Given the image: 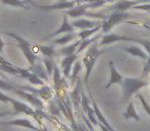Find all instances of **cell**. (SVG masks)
<instances>
[{"mask_svg":"<svg viewBox=\"0 0 150 131\" xmlns=\"http://www.w3.org/2000/svg\"><path fill=\"white\" fill-rule=\"evenodd\" d=\"M5 35L9 36V37L13 38L16 42H18V46H20L21 50L23 51L24 56H26L27 61L30 64L31 67H34L36 65V61H37V56L34 53V49H33V44L30 43L29 41H27L26 39H24L23 37H21L18 34H14L11 32H7L5 33Z\"/></svg>","mask_w":150,"mask_h":131,"instance_id":"cell-1","label":"cell"},{"mask_svg":"<svg viewBox=\"0 0 150 131\" xmlns=\"http://www.w3.org/2000/svg\"><path fill=\"white\" fill-rule=\"evenodd\" d=\"M9 103H12L14 108V114H18V113H24L26 115L32 116L38 123H41V116L38 114L37 109H33L31 108L29 105L27 103H23L21 100H18V99H14V98H9Z\"/></svg>","mask_w":150,"mask_h":131,"instance_id":"cell-2","label":"cell"},{"mask_svg":"<svg viewBox=\"0 0 150 131\" xmlns=\"http://www.w3.org/2000/svg\"><path fill=\"white\" fill-rule=\"evenodd\" d=\"M98 50L96 49V47L95 46H93V47H91L89 50L87 51V53H86L85 58H83V64L85 65L86 67V77H85V82H87L88 78H89V75H90V72L91 70H92V67L93 65H94L95 61H96L97 58V56H98Z\"/></svg>","mask_w":150,"mask_h":131,"instance_id":"cell-3","label":"cell"},{"mask_svg":"<svg viewBox=\"0 0 150 131\" xmlns=\"http://www.w3.org/2000/svg\"><path fill=\"white\" fill-rule=\"evenodd\" d=\"M14 92H16V94H18L20 96H22L23 98H26L28 101H30L31 105H33L34 108L39 109V110H43V108H44L43 101L40 99L39 96L36 95V94L31 93V92L26 91V90H20L18 87H16V89L14 90Z\"/></svg>","mask_w":150,"mask_h":131,"instance_id":"cell-4","label":"cell"},{"mask_svg":"<svg viewBox=\"0 0 150 131\" xmlns=\"http://www.w3.org/2000/svg\"><path fill=\"white\" fill-rule=\"evenodd\" d=\"M75 3V1H59L55 4H51V5H36V7L42 10L50 11V10H61L67 9V8H73Z\"/></svg>","mask_w":150,"mask_h":131,"instance_id":"cell-5","label":"cell"},{"mask_svg":"<svg viewBox=\"0 0 150 131\" xmlns=\"http://www.w3.org/2000/svg\"><path fill=\"white\" fill-rule=\"evenodd\" d=\"M5 124L7 125H16V126H23V127L29 128V129L35 130V131H43L41 127L35 125L33 122H31L28 119H16V120H11V121L6 122Z\"/></svg>","mask_w":150,"mask_h":131,"instance_id":"cell-6","label":"cell"},{"mask_svg":"<svg viewBox=\"0 0 150 131\" xmlns=\"http://www.w3.org/2000/svg\"><path fill=\"white\" fill-rule=\"evenodd\" d=\"M74 30H75V27L73 26V25H71L69 23V21H67V16L65 14L64 18H63V23L62 25H61V27L59 29H58L57 31H55L54 33H51L50 35H48L47 37L45 38V39H50V38L52 37H55V36L59 35L61 33H67V32H74Z\"/></svg>","mask_w":150,"mask_h":131,"instance_id":"cell-7","label":"cell"},{"mask_svg":"<svg viewBox=\"0 0 150 131\" xmlns=\"http://www.w3.org/2000/svg\"><path fill=\"white\" fill-rule=\"evenodd\" d=\"M78 58V54H71V56H69L67 58H63L62 63H61V68L63 70V74H64V77H69V73H71V65L74 64L76 60Z\"/></svg>","mask_w":150,"mask_h":131,"instance_id":"cell-8","label":"cell"},{"mask_svg":"<svg viewBox=\"0 0 150 131\" xmlns=\"http://www.w3.org/2000/svg\"><path fill=\"white\" fill-rule=\"evenodd\" d=\"M33 47H36L37 49H39V51L43 54L46 58H53L54 56H56L55 49L52 45L50 46H44V45H38V44H33Z\"/></svg>","mask_w":150,"mask_h":131,"instance_id":"cell-9","label":"cell"},{"mask_svg":"<svg viewBox=\"0 0 150 131\" xmlns=\"http://www.w3.org/2000/svg\"><path fill=\"white\" fill-rule=\"evenodd\" d=\"M3 4L9 6H13V7H18V8H24V9L28 10L30 9L31 6L29 4H27L24 0H0Z\"/></svg>","mask_w":150,"mask_h":131,"instance_id":"cell-10","label":"cell"},{"mask_svg":"<svg viewBox=\"0 0 150 131\" xmlns=\"http://www.w3.org/2000/svg\"><path fill=\"white\" fill-rule=\"evenodd\" d=\"M81 42L82 41H77V42H75V43L71 44V45L65 46V47H62L59 50L58 54H62V56H71V54H75L76 49H77V47L80 45V43H81Z\"/></svg>","mask_w":150,"mask_h":131,"instance_id":"cell-11","label":"cell"},{"mask_svg":"<svg viewBox=\"0 0 150 131\" xmlns=\"http://www.w3.org/2000/svg\"><path fill=\"white\" fill-rule=\"evenodd\" d=\"M76 38L75 34H71L69 33L67 35L62 36L60 38H57V39H54L53 40V45H61V44H65V43H69V41H71L73 39Z\"/></svg>","mask_w":150,"mask_h":131,"instance_id":"cell-12","label":"cell"},{"mask_svg":"<svg viewBox=\"0 0 150 131\" xmlns=\"http://www.w3.org/2000/svg\"><path fill=\"white\" fill-rule=\"evenodd\" d=\"M43 65L46 69V72H47L48 76L52 75V72L54 71V67H55V63H54L53 58H44L43 60Z\"/></svg>","mask_w":150,"mask_h":131,"instance_id":"cell-13","label":"cell"},{"mask_svg":"<svg viewBox=\"0 0 150 131\" xmlns=\"http://www.w3.org/2000/svg\"><path fill=\"white\" fill-rule=\"evenodd\" d=\"M84 12H85V7L80 6V7L71 8L69 11H67V16H71V18H77V16H82Z\"/></svg>","mask_w":150,"mask_h":131,"instance_id":"cell-14","label":"cell"},{"mask_svg":"<svg viewBox=\"0 0 150 131\" xmlns=\"http://www.w3.org/2000/svg\"><path fill=\"white\" fill-rule=\"evenodd\" d=\"M7 90V91H14L16 89V86L13 85L11 82L6 80L0 79V90Z\"/></svg>","mask_w":150,"mask_h":131,"instance_id":"cell-15","label":"cell"},{"mask_svg":"<svg viewBox=\"0 0 150 131\" xmlns=\"http://www.w3.org/2000/svg\"><path fill=\"white\" fill-rule=\"evenodd\" d=\"M73 26L75 28H89V27H93L94 26V23L89 22V21H85V20H80V21H76L75 23L73 24Z\"/></svg>","mask_w":150,"mask_h":131,"instance_id":"cell-16","label":"cell"},{"mask_svg":"<svg viewBox=\"0 0 150 131\" xmlns=\"http://www.w3.org/2000/svg\"><path fill=\"white\" fill-rule=\"evenodd\" d=\"M132 49H133V50H130V49H129V51H131L133 54H139V56H142V58H146V54H145L144 52H143L141 49H138V48H135V47H134V48H132Z\"/></svg>","mask_w":150,"mask_h":131,"instance_id":"cell-17","label":"cell"},{"mask_svg":"<svg viewBox=\"0 0 150 131\" xmlns=\"http://www.w3.org/2000/svg\"><path fill=\"white\" fill-rule=\"evenodd\" d=\"M9 96H7L5 93H3L0 90V101H2V103H9Z\"/></svg>","mask_w":150,"mask_h":131,"instance_id":"cell-18","label":"cell"},{"mask_svg":"<svg viewBox=\"0 0 150 131\" xmlns=\"http://www.w3.org/2000/svg\"><path fill=\"white\" fill-rule=\"evenodd\" d=\"M0 65H3V66H11L12 64L9 63L5 58H3L2 54H0Z\"/></svg>","mask_w":150,"mask_h":131,"instance_id":"cell-19","label":"cell"},{"mask_svg":"<svg viewBox=\"0 0 150 131\" xmlns=\"http://www.w3.org/2000/svg\"><path fill=\"white\" fill-rule=\"evenodd\" d=\"M3 47H4V41L2 40L1 36H0V54L3 56Z\"/></svg>","mask_w":150,"mask_h":131,"instance_id":"cell-20","label":"cell"},{"mask_svg":"<svg viewBox=\"0 0 150 131\" xmlns=\"http://www.w3.org/2000/svg\"><path fill=\"white\" fill-rule=\"evenodd\" d=\"M7 115H14V112L12 113V112H0V118L2 117H5V116Z\"/></svg>","mask_w":150,"mask_h":131,"instance_id":"cell-21","label":"cell"},{"mask_svg":"<svg viewBox=\"0 0 150 131\" xmlns=\"http://www.w3.org/2000/svg\"><path fill=\"white\" fill-rule=\"evenodd\" d=\"M24 1L26 2L27 4H29V5H30V6H35V7H36V5H37V4L34 3L33 0H24Z\"/></svg>","mask_w":150,"mask_h":131,"instance_id":"cell-22","label":"cell"},{"mask_svg":"<svg viewBox=\"0 0 150 131\" xmlns=\"http://www.w3.org/2000/svg\"><path fill=\"white\" fill-rule=\"evenodd\" d=\"M0 76H1L2 78H5V77H4V75H3V72H2V71H0Z\"/></svg>","mask_w":150,"mask_h":131,"instance_id":"cell-23","label":"cell"},{"mask_svg":"<svg viewBox=\"0 0 150 131\" xmlns=\"http://www.w3.org/2000/svg\"><path fill=\"white\" fill-rule=\"evenodd\" d=\"M60 1H67V0H60Z\"/></svg>","mask_w":150,"mask_h":131,"instance_id":"cell-24","label":"cell"}]
</instances>
